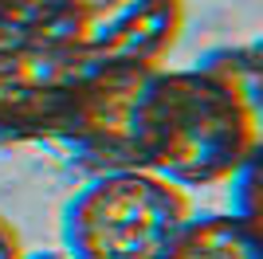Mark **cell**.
I'll list each match as a JSON object with an SVG mask.
<instances>
[{"instance_id":"cell-1","label":"cell","mask_w":263,"mask_h":259,"mask_svg":"<svg viewBox=\"0 0 263 259\" xmlns=\"http://www.w3.org/2000/svg\"><path fill=\"white\" fill-rule=\"evenodd\" d=\"M259 98L243 95L209 63L154 79V161L149 169L181 189L232 181L259 157Z\"/></svg>"},{"instance_id":"cell-2","label":"cell","mask_w":263,"mask_h":259,"mask_svg":"<svg viewBox=\"0 0 263 259\" xmlns=\"http://www.w3.org/2000/svg\"><path fill=\"white\" fill-rule=\"evenodd\" d=\"M189 216V193L154 169L95 173L63 212V248L71 259H169Z\"/></svg>"},{"instance_id":"cell-3","label":"cell","mask_w":263,"mask_h":259,"mask_svg":"<svg viewBox=\"0 0 263 259\" xmlns=\"http://www.w3.org/2000/svg\"><path fill=\"white\" fill-rule=\"evenodd\" d=\"M157 67H83L55 138L90 173L149 169Z\"/></svg>"},{"instance_id":"cell-4","label":"cell","mask_w":263,"mask_h":259,"mask_svg":"<svg viewBox=\"0 0 263 259\" xmlns=\"http://www.w3.org/2000/svg\"><path fill=\"white\" fill-rule=\"evenodd\" d=\"M185 28V0H55L40 40L79 67H161Z\"/></svg>"},{"instance_id":"cell-5","label":"cell","mask_w":263,"mask_h":259,"mask_svg":"<svg viewBox=\"0 0 263 259\" xmlns=\"http://www.w3.org/2000/svg\"><path fill=\"white\" fill-rule=\"evenodd\" d=\"M83 67L40 35L0 40V138H55Z\"/></svg>"},{"instance_id":"cell-6","label":"cell","mask_w":263,"mask_h":259,"mask_svg":"<svg viewBox=\"0 0 263 259\" xmlns=\"http://www.w3.org/2000/svg\"><path fill=\"white\" fill-rule=\"evenodd\" d=\"M169 259H259V220L240 212L189 216Z\"/></svg>"},{"instance_id":"cell-7","label":"cell","mask_w":263,"mask_h":259,"mask_svg":"<svg viewBox=\"0 0 263 259\" xmlns=\"http://www.w3.org/2000/svg\"><path fill=\"white\" fill-rule=\"evenodd\" d=\"M55 12V0H0V32L35 35Z\"/></svg>"},{"instance_id":"cell-8","label":"cell","mask_w":263,"mask_h":259,"mask_svg":"<svg viewBox=\"0 0 263 259\" xmlns=\"http://www.w3.org/2000/svg\"><path fill=\"white\" fill-rule=\"evenodd\" d=\"M259 157H252V161L232 177V184H236V208H232V212L248 216V220H259V212H263V200H259Z\"/></svg>"},{"instance_id":"cell-9","label":"cell","mask_w":263,"mask_h":259,"mask_svg":"<svg viewBox=\"0 0 263 259\" xmlns=\"http://www.w3.org/2000/svg\"><path fill=\"white\" fill-rule=\"evenodd\" d=\"M24 255V244H20V232L12 228L8 216H0V259H20Z\"/></svg>"},{"instance_id":"cell-10","label":"cell","mask_w":263,"mask_h":259,"mask_svg":"<svg viewBox=\"0 0 263 259\" xmlns=\"http://www.w3.org/2000/svg\"><path fill=\"white\" fill-rule=\"evenodd\" d=\"M20 259H71L67 251H40V255H20Z\"/></svg>"},{"instance_id":"cell-11","label":"cell","mask_w":263,"mask_h":259,"mask_svg":"<svg viewBox=\"0 0 263 259\" xmlns=\"http://www.w3.org/2000/svg\"><path fill=\"white\" fill-rule=\"evenodd\" d=\"M0 40H8V35H4V32H0Z\"/></svg>"}]
</instances>
